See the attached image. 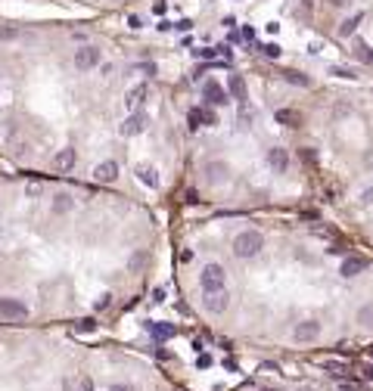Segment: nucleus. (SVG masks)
<instances>
[{"label":"nucleus","mask_w":373,"mask_h":391,"mask_svg":"<svg viewBox=\"0 0 373 391\" xmlns=\"http://www.w3.org/2000/svg\"><path fill=\"white\" fill-rule=\"evenodd\" d=\"M261 245H264V239H261L258 230H243V233L234 239V255L237 258H255L261 252Z\"/></svg>","instance_id":"1"},{"label":"nucleus","mask_w":373,"mask_h":391,"mask_svg":"<svg viewBox=\"0 0 373 391\" xmlns=\"http://www.w3.org/2000/svg\"><path fill=\"white\" fill-rule=\"evenodd\" d=\"M224 279H227V273L221 264H205L199 273V286H202V292H218V289H224Z\"/></svg>","instance_id":"2"},{"label":"nucleus","mask_w":373,"mask_h":391,"mask_svg":"<svg viewBox=\"0 0 373 391\" xmlns=\"http://www.w3.org/2000/svg\"><path fill=\"white\" fill-rule=\"evenodd\" d=\"M317 335H321V323H317V320H302V323H295V329H292L295 342H314Z\"/></svg>","instance_id":"3"},{"label":"nucleus","mask_w":373,"mask_h":391,"mask_svg":"<svg viewBox=\"0 0 373 391\" xmlns=\"http://www.w3.org/2000/svg\"><path fill=\"white\" fill-rule=\"evenodd\" d=\"M100 65V50L97 47H81L75 50V68H81V72H87V68Z\"/></svg>","instance_id":"4"},{"label":"nucleus","mask_w":373,"mask_h":391,"mask_svg":"<svg viewBox=\"0 0 373 391\" xmlns=\"http://www.w3.org/2000/svg\"><path fill=\"white\" fill-rule=\"evenodd\" d=\"M230 305V295L227 289H218V292H205V311L208 314H224Z\"/></svg>","instance_id":"5"},{"label":"nucleus","mask_w":373,"mask_h":391,"mask_svg":"<svg viewBox=\"0 0 373 391\" xmlns=\"http://www.w3.org/2000/svg\"><path fill=\"white\" fill-rule=\"evenodd\" d=\"M0 317L22 320V317H28V308L22 305V301H16V298H0Z\"/></svg>","instance_id":"6"},{"label":"nucleus","mask_w":373,"mask_h":391,"mask_svg":"<svg viewBox=\"0 0 373 391\" xmlns=\"http://www.w3.org/2000/svg\"><path fill=\"white\" fill-rule=\"evenodd\" d=\"M202 96L211 103V106H224L227 103V93H224V87L218 81H205L202 84Z\"/></svg>","instance_id":"7"},{"label":"nucleus","mask_w":373,"mask_h":391,"mask_svg":"<svg viewBox=\"0 0 373 391\" xmlns=\"http://www.w3.org/2000/svg\"><path fill=\"white\" fill-rule=\"evenodd\" d=\"M146 93H150V87L146 84H134L128 93H124V106H128V109H140V103L146 100Z\"/></svg>","instance_id":"8"},{"label":"nucleus","mask_w":373,"mask_h":391,"mask_svg":"<svg viewBox=\"0 0 373 391\" xmlns=\"http://www.w3.org/2000/svg\"><path fill=\"white\" fill-rule=\"evenodd\" d=\"M268 165H271L277 174H283V171L289 168V155H286V149H280V146L268 149Z\"/></svg>","instance_id":"9"},{"label":"nucleus","mask_w":373,"mask_h":391,"mask_svg":"<svg viewBox=\"0 0 373 391\" xmlns=\"http://www.w3.org/2000/svg\"><path fill=\"white\" fill-rule=\"evenodd\" d=\"M361 270H367V258H358V255L345 258V261H342V267H339L342 276H358Z\"/></svg>","instance_id":"10"},{"label":"nucleus","mask_w":373,"mask_h":391,"mask_svg":"<svg viewBox=\"0 0 373 391\" xmlns=\"http://www.w3.org/2000/svg\"><path fill=\"white\" fill-rule=\"evenodd\" d=\"M143 128H146V121L143 118H140V115H128V118H124L121 121V137H134V134H143Z\"/></svg>","instance_id":"11"},{"label":"nucleus","mask_w":373,"mask_h":391,"mask_svg":"<svg viewBox=\"0 0 373 391\" xmlns=\"http://www.w3.org/2000/svg\"><path fill=\"white\" fill-rule=\"evenodd\" d=\"M94 177L100 183H112L115 177H118V165L115 162H100L97 168H94Z\"/></svg>","instance_id":"12"},{"label":"nucleus","mask_w":373,"mask_h":391,"mask_svg":"<svg viewBox=\"0 0 373 391\" xmlns=\"http://www.w3.org/2000/svg\"><path fill=\"white\" fill-rule=\"evenodd\" d=\"M199 124H218L215 112H208V109H190V128H199Z\"/></svg>","instance_id":"13"},{"label":"nucleus","mask_w":373,"mask_h":391,"mask_svg":"<svg viewBox=\"0 0 373 391\" xmlns=\"http://www.w3.org/2000/svg\"><path fill=\"white\" fill-rule=\"evenodd\" d=\"M146 329H150L153 339H159V342H165V339H171V335H174V326H171V323H156V320H153V323H146Z\"/></svg>","instance_id":"14"},{"label":"nucleus","mask_w":373,"mask_h":391,"mask_svg":"<svg viewBox=\"0 0 373 391\" xmlns=\"http://www.w3.org/2000/svg\"><path fill=\"white\" fill-rule=\"evenodd\" d=\"M274 118H277V124H286V128H299V124H302V115L295 109H280Z\"/></svg>","instance_id":"15"},{"label":"nucleus","mask_w":373,"mask_h":391,"mask_svg":"<svg viewBox=\"0 0 373 391\" xmlns=\"http://www.w3.org/2000/svg\"><path fill=\"white\" fill-rule=\"evenodd\" d=\"M354 59L364 62V65H373V47L364 44V41H358V44H354Z\"/></svg>","instance_id":"16"},{"label":"nucleus","mask_w":373,"mask_h":391,"mask_svg":"<svg viewBox=\"0 0 373 391\" xmlns=\"http://www.w3.org/2000/svg\"><path fill=\"white\" fill-rule=\"evenodd\" d=\"M53 165H56L59 171H68L75 165V149H62V152H56V158H53Z\"/></svg>","instance_id":"17"},{"label":"nucleus","mask_w":373,"mask_h":391,"mask_svg":"<svg viewBox=\"0 0 373 391\" xmlns=\"http://www.w3.org/2000/svg\"><path fill=\"white\" fill-rule=\"evenodd\" d=\"M137 177H140V183H146L150 189L159 186V174H156L153 168H146V165H140V168H137Z\"/></svg>","instance_id":"18"},{"label":"nucleus","mask_w":373,"mask_h":391,"mask_svg":"<svg viewBox=\"0 0 373 391\" xmlns=\"http://www.w3.org/2000/svg\"><path fill=\"white\" fill-rule=\"evenodd\" d=\"M205 174H208V180H211V183H221L224 177H227V165H221V162H211V165L205 168Z\"/></svg>","instance_id":"19"},{"label":"nucleus","mask_w":373,"mask_h":391,"mask_svg":"<svg viewBox=\"0 0 373 391\" xmlns=\"http://www.w3.org/2000/svg\"><path fill=\"white\" fill-rule=\"evenodd\" d=\"M227 84H230V93H234L237 100H246V81H243L240 75H230Z\"/></svg>","instance_id":"20"},{"label":"nucleus","mask_w":373,"mask_h":391,"mask_svg":"<svg viewBox=\"0 0 373 391\" xmlns=\"http://www.w3.org/2000/svg\"><path fill=\"white\" fill-rule=\"evenodd\" d=\"M72 196H56V202H53V211H56V215H68V211H72Z\"/></svg>","instance_id":"21"},{"label":"nucleus","mask_w":373,"mask_h":391,"mask_svg":"<svg viewBox=\"0 0 373 391\" xmlns=\"http://www.w3.org/2000/svg\"><path fill=\"white\" fill-rule=\"evenodd\" d=\"M283 78H286L289 84H295V87H311V78L302 75V72H283Z\"/></svg>","instance_id":"22"},{"label":"nucleus","mask_w":373,"mask_h":391,"mask_svg":"<svg viewBox=\"0 0 373 391\" xmlns=\"http://www.w3.org/2000/svg\"><path fill=\"white\" fill-rule=\"evenodd\" d=\"M358 25H361V13L351 16V19H345V22L339 25V34H345V38H348V34H354V28H358Z\"/></svg>","instance_id":"23"},{"label":"nucleus","mask_w":373,"mask_h":391,"mask_svg":"<svg viewBox=\"0 0 373 391\" xmlns=\"http://www.w3.org/2000/svg\"><path fill=\"white\" fill-rule=\"evenodd\" d=\"M358 323H364V326H373V305H364V308L358 311Z\"/></svg>","instance_id":"24"},{"label":"nucleus","mask_w":373,"mask_h":391,"mask_svg":"<svg viewBox=\"0 0 373 391\" xmlns=\"http://www.w3.org/2000/svg\"><path fill=\"white\" fill-rule=\"evenodd\" d=\"M330 75H336V78H348V81L354 78V72H351V68H345V65H333Z\"/></svg>","instance_id":"25"},{"label":"nucleus","mask_w":373,"mask_h":391,"mask_svg":"<svg viewBox=\"0 0 373 391\" xmlns=\"http://www.w3.org/2000/svg\"><path fill=\"white\" fill-rule=\"evenodd\" d=\"M146 258H150V252H137L134 258H131V270H140L146 264Z\"/></svg>","instance_id":"26"},{"label":"nucleus","mask_w":373,"mask_h":391,"mask_svg":"<svg viewBox=\"0 0 373 391\" xmlns=\"http://www.w3.org/2000/svg\"><path fill=\"white\" fill-rule=\"evenodd\" d=\"M75 391H94V379L91 376H81L78 385H75Z\"/></svg>","instance_id":"27"},{"label":"nucleus","mask_w":373,"mask_h":391,"mask_svg":"<svg viewBox=\"0 0 373 391\" xmlns=\"http://www.w3.org/2000/svg\"><path fill=\"white\" fill-rule=\"evenodd\" d=\"M261 53H264L268 59H277V56H280V47H277V44H264V47H261Z\"/></svg>","instance_id":"28"},{"label":"nucleus","mask_w":373,"mask_h":391,"mask_svg":"<svg viewBox=\"0 0 373 391\" xmlns=\"http://www.w3.org/2000/svg\"><path fill=\"white\" fill-rule=\"evenodd\" d=\"M16 34H19V31H16V28H10V25H4V28H0V41H13V38H16Z\"/></svg>","instance_id":"29"},{"label":"nucleus","mask_w":373,"mask_h":391,"mask_svg":"<svg viewBox=\"0 0 373 391\" xmlns=\"http://www.w3.org/2000/svg\"><path fill=\"white\" fill-rule=\"evenodd\" d=\"M361 376H364L367 382H373V363H364V366H361Z\"/></svg>","instance_id":"30"},{"label":"nucleus","mask_w":373,"mask_h":391,"mask_svg":"<svg viewBox=\"0 0 373 391\" xmlns=\"http://www.w3.org/2000/svg\"><path fill=\"white\" fill-rule=\"evenodd\" d=\"M94 308H97V311H106V308H109V295H100Z\"/></svg>","instance_id":"31"},{"label":"nucleus","mask_w":373,"mask_h":391,"mask_svg":"<svg viewBox=\"0 0 373 391\" xmlns=\"http://www.w3.org/2000/svg\"><path fill=\"white\" fill-rule=\"evenodd\" d=\"M324 366H327V369H330V372H333V376H336V372H342V369H345V366H342V363H333V360H330V363H324Z\"/></svg>","instance_id":"32"},{"label":"nucleus","mask_w":373,"mask_h":391,"mask_svg":"<svg viewBox=\"0 0 373 391\" xmlns=\"http://www.w3.org/2000/svg\"><path fill=\"white\" fill-rule=\"evenodd\" d=\"M78 329H81V332H91V329H94V320H81Z\"/></svg>","instance_id":"33"},{"label":"nucleus","mask_w":373,"mask_h":391,"mask_svg":"<svg viewBox=\"0 0 373 391\" xmlns=\"http://www.w3.org/2000/svg\"><path fill=\"white\" fill-rule=\"evenodd\" d=\"M196 363L205 369V366H211V357H208V354H199V360H196Z\"/></svg>","instance_id":"34"},{"label":"nucleus","mask_w":373,"mask_h":391,"mask_svg":"<svg viewBox=\"0 0 373 391\" xmlns=\"http://www.w3.org/2000/svg\"><path fill=\"white\" fill-rule=\"evenodd\" d=\"M153 301H165V289H153Z\"/></svg>","instance_id":"35"},{"label":"nucleus","mask_w":373,"mask_h":391,"mask_svg":"<svg viewBox=\"0 0 373 391\" xmlns=\"http://www.w3.org/2000/svg\"><path fill=\"white\" fill-rule=\"evenodd\" d=\"M351 0H330V7H348Z\"/></svg>","instance_id":"36"},{"label":"nucleus","mask_w":373,"mask_h":391,"mask_svg":"<svg viewBox=\"0 0 373 391\" xmlns=\"http://www.w3.org/2000/svg\"><path fill=\"white\" fill-rule=\"evenodd\" d=\"M109 391H134V388H131V385H112Z\"/></svg>","instance_id":"37"},{"label":"nucleus","mask_w":373,"mask_h":391,"mask_svg":"<svg viewBox=\"0 0 373 391\" xmlns=\"http://www.w3.org/2000/svg\"><path fill=\"white\" fill-rule=\"evenodd\" d=\"M261 391H280V388H261Z\"/></svg>","instance_id":"38"},{"label":"nucleus","mask_w":373,"mask_h":391,"mask_svg":"<svg viewBox=\"0 0 373 391\" xmlns=\"http://www.w3.org/2000/svg\"><path fill=\"white\" fill-rule=\"evenodd\" d=\"M299 391H314V388H299Z\"/></svg>","instance_id":"39"}]
</instances>
